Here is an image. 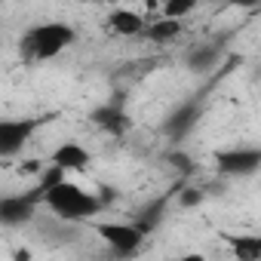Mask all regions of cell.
<instances>
[{
  "instance_id": "1",
  "label": "cell",
  "mask_w": 261,
  "mask_h": 261,
  "mask_svg": "<svg viewBox=\"0 0 261 261\" xmlns=\"http://www.w3.org/2000/svg\"><path fill=\"white\" fill-rule=\"evenodd\" d=\"M40 203L46 209H53L62 221H89L101 209V200L95 194L83 191L80 185H74L68 178H59L56 185H49L40 194Z\"/></svg>"
},
{
  "instance_id": "2",
  "label": "cell",
  "mask_w": 261,
  "mask_h": 261,
  "mask_svg": "<svg viewBox=\"0 0 261 261\" xmlns=\"http://www.w3.org/2000/svg\"><path fill=\"white\" fill-rule=\"evenodd\" d=\"M74 40H77L74 25H68V22H40L22 37V53L31 62H49V59L62 56L68 46H74Z\"/></svg>"
},
{
  "instance_id": "3",
  "label": "cell",
  "mask_w": 261,
  "mask_h": 261,
  "mask_svg": "<svg viewBox=\"0 0 261 261\" xmlns=\"http://www.w3.org/2000/svg\"><path fill=\"white\" fill-rule=\"evenodd\" d=\"M40 126H43L40 117H4L0 120V157L22 154Z\"/></svg>"
},
{
  "instance_id": "4",
  "label": "cell",
  "mask_w": 261,
  "mask_h": 261,
  "mask_svg": "<svg viewBox=\"0 0 261 261\" xmlns=\"http://www.w3.org/2000/svg\"><path fill=\"white\" fill-rule=\"evenodd\" d=\"M92 230L120 255L136 252L142 246V237H145V230L139 224H129V221H95Z\"/></svg>"
},
{
  "instance_id": "5",
  "label": "cell",
  "mask_w": 261,
  "mask_h": 261,
  "mask_svg": "<svg viewBox=\"0 0 261 261\" xmlns=\"http://www.w3.org/2000/svg\"><path fill=\"white\" fill-rule=\"evenodd\" d=\"M37 200H40V191L19 194V197H4L0 200V224L19 227V224L31 221L34 212H37Z\"/></svg>"
},
{
  "instance_id": "6",
  "label": "cell",
  "mask_w": 261,
  "mask_h": 261,
  "mask_svg": "<svg viewBox=\"0 0 261 261\" xmlns=\"http://www.w3.org/2000/svg\"><path fill=\"white\" fill-rule=\"evenodd\" d=\"M145 25H148L145 13H142V10H133V7H117V10H111V16H108V28H111L117 37H142Z\"/></svg>"
},
{
  "instance_id": "7",
  "label": "cell",
  "mask_w": 261,
  "mask_h": 261,
  "mask_svg": "<svg viewBox=\"0 0 261 261\" xmlns=\"http://www.w3.org/2000/svg\"><path fill=\"white\" fill-rule=\"evenodd\" d=\"M53 166H59L62 172H83L89 163H92V154L80 145V142H62L53 157H49Z\"/></svg>"
},
{
  "instance_id": "8",
  "label": "cell",
  "mask_w": 261,
  "mask_h": 261,
  "mask_svg": "<svg viewBox=\"0 0 261 261\" xmlns=\"http://www.w3.org/2000/svg\"><path fill=\"white\" fill-rule=\"evenodd\" d=\"M261 163V154L252 148V151H230V154H218V169L221 172H230V175H249L255 172Z\"/></svg>"
},
{
  "instance_id": "9",
  "label": "cell",
  "mask_w": 261,
  "mask_h": 261,
  "mask_svg": "<svg viewBox=\"0 0 261 261\" xmlns=\"http://www.w3.org/2000/svg\"><path fill=\"white\" fill-rule=\"evenodd\" d=\"M178 34H181V19H169V16H160V19L148 22L145 31H142V37L151 40V43H172Z\"/></svg>"
},
{
  "instance_id": "10",
  "label": "cell",
  "mask_w": 261,
  "mask_h": 261,
  "mask_svg": "<svg viewBox=\"0 0 261 261\" xmlns=\"http://www.w3.org/2000/svg\"><path fill=\"white\" fill-rule=\"evenodd\" d=\"M203 0H163L160 4V16H169V19H185L191 16Z\"/></svg>"
},
{
  "instance_id": "11",
  "label": "cell",
  "mask_w": 261,
  "mask_h": 261,
  "mask_svg": "<svg viewBox=\"0 0 261 261\" xmlns=\"http://www.w3.org/2000/svg\"><path fill=\"white\" fill-rule=\"evenodd\" d=\"M230 243H233L240 261H258L261 258V240L258 237H233Z\"/></svg>"
},
{
  "instance_id": "12",
  "label": "cell",
  "mask_w": 261,
  "mask_h": 261,
  "mask_svg": "<svg viewBox=\"0 0 261 261\" xmlns=\"http://www.w3.org/2000/svg\"><path fill=\"white\" fill-rule=\"evenodd\" d=\"M200 200H203V191H197V188H188V191H181V194H178V206H185V209L197 206Z\"/></svg>"
},
{
  "instance_id": "13",
  "label": "cell",
  "mask_w": 261,
  "mask_h": 261,
  "mask_svg": "<svg viewBox=\"0 0 261 261\" xmlns=\"http://www.w3.org/2000/svg\"><path fill=\"white\" fill-rule=\"evenodd\" d=\"M233 7H258V0H227Z\"/></svg>"
},
{
  "instance_id": "14",
  "label": "cell",
  "mask_w": 261,
  "mask_h": 261,
  "mask_svg": "<svg viewBox=\"0 0 261 261\" xmlns=\"http://www.w3.org/2000/svg\"><path fill=\"white\" fill-rule=\"evenodd\" d=\"M0 10H4V0H0Z\"/></svg>"
}]
</instances>
